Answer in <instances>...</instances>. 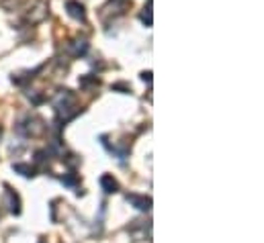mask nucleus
<instances>
[{
  "instance_id": "obj_3",
  "label": "nucleus",
  "mask_w": 264,
  "mask_h": 243,
  "mask_svg": "<svg viewBox=\"0 0 264 243\" xmlns=\"http://www.w3.org/2000/svg\"><path fill=\"white\" fill-rule=\"evenodd\" d=\"M127 202H131V204H135V208H140V211H150V204H152V200L150 199H140V196H127Z\"/></svg>"
},
{
  "instance_id": "obj_1",
  "label": "nucleus",
  "mask_w": 264,
  "mask_h": 243,
  "mask_svg": "<svg viewBox=\"0 0 264 243\" xmlns=\"http://www.w3.org/2000/svg\"><path fill=\"white\" fill-rule=\"evenodd\" d=\"M66 10H68V15H70L72 19L86 21V10H84V6L80 4V2H76V0H68V2H66Z\"/></svg>"
},
{
  "instance_id": "obj_4",
  "label": "nucleus",
  "mask_w": 264,
  "mask_h": 243,
  "mask_svg": "<svg viewBox=\"0 0 264 243\" xmlns=\"http://www.w3.org/2000/svg\"><path fill=\"white\" fill-rule=\"evenodd\" d=\"M152 4H154V0H147V4L144 6L142 15H140L142 22H145V27H152V22H154V19H152Z\"/></svg>"
},
{
  "instance_id": "obj_5",
  "label": "nucleus",
  "mask_w": 264,
  "mask_h": 243,
  "mask_svg": "<svg viewBox=\"0 0 264 243\" xmlns=\"http://www.w3.org/2000/svg\"><path fill=\"white\" fill-rule=\"evenodd\" d=\"M88 51V41L86 39H76L74 43H72V55H84Z\"/></svg>"
},
{
  "instance_id": "obj_7",
  "label": "nucleus",
  "mask_w": 264,
  "mask_h": 243,
  "mask_svg": "<svg viewBox=\"0 0 264 243\" xmlns=\"http://www.w3.org/2000/svg\"><path fill=\"white\" fill-rule=\"evenodd\" d=\"M142 80L144 82H152V72H142Z\"/></svg>"
},
{
  "instance_id": "obj_2",
  "label": "nucleus",
  "mask_w": 264,
  "mask_h": 243,
  "mask_svg": "<svg viewBox=\"0 0 264 243\" xmlns=\"http://www.w3.org/2000/svg\"><path fill=\"white\" fill-rule=\"evenodd\" d=\"M100 186H102V190L109 192V194L119 190V184H117V180H115L113 176H102L100 178Z\"/></svg>"
},
{
  "instance_id": "obj_6",
  "label": "nucleus",
  "mask_w": 264,
  "mask_h": 243,
  "mask_svg": "<svg viewBox=\"0 0 264 243\" xmlns=\"http://www.w3.org/2000/svg\"><path fill=\"white\" fill-rule=\"evenodd\" d=\"M15 170H17V172H23V176H33V170H31L29 166H23V164H17V166H15Z\"/></svg>"
}]
</instances>
